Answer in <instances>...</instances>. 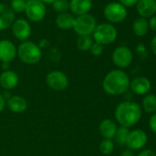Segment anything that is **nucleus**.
<instances>
[{
    "instance_id": "1",
    "label": "nucleus",
    "mask_w": 156,
    "mask_h": 156,
    "mask_svg": "<svg viewBox=\"0 0 156 156\" xmlns=\"http://www.w3.org/2000/svg\"><path fill=\"white\" fill-rule=\"evenodd\" d=\"M129 77L121 69H115L108 72L102 81L103 90L111 96H119L129 89Z\"/></svg>"
},
{
    "instance_id": "2",
    "label": "nucleus",
    "mask_w": 156,
    "mask_h": 156,
    "mask_svg": "<svg viewBox=\"0 0 156 156\" xmlns=\"http://www.w3.org/2000/svg\"><path fill=\"white\" fill-rule=\"evenodd\" d=\"M115 119L117 122L126 128L136 125L142 115L141 108L133 101H123L119 103L115 109Z\"/></svg>"
},
{
    "instance_id": "3",
    "label": "nucleus",
    "mask_w": 156,
    "mask_h": 156,
    "mask_svg": "<svg viewBox=\"0 0 156 156\" xmlns=\"http://www.w3.org/2000/svg\"><path fill=\"white\" fill-rule=\"evenodd\" d=\"M17 55L26 64H35L42 57L41 47L33 41H25L17 49Z\"/></svg>"
},
{
    "instance_id": "4",
    "label": "nucleus",
    "mask_w": 156,
    "mask_h": 156,
    "mask_svg": "<svg viewBox=\"0 0 156 156\" xmlns=\"http://www.w3.org/2000/svg\"><path fill=\"white\" fill-rule=\"evenodd\" d=\"M118 31L116 28L108 23L98 25L93 32V39L96 42L104 45H108L114 42L117 39Z\"/></svg>"
},
{
    "instance_id": "5",
    "label": "nucleus",
    "mask_w": 156,
    "mask_h": 156,
    "mask_svg": "<svg viewBox=\"0 0 156 156\" xmlns=\"http://www.w3.org/2000/svg\"><path fill=\"white\" fill-rule=\"evenodd\" d=\"M96 19L90 14L78 16L74 20L73 30L78 36H90L97 27Z\"/></svg>"
},
{
    "instance_id": "6",
    "label": "nucleus",
    "mask_w": 156,
    "mask_h": 156,
    "mask_svg": "<svg viewBox=\"0 0 156 156\" xmlns=\"http://www.w3.org/2000/svg\"><path fill=\"white\" fill-rule=\"evenodd\" d=\"M46 84L51 89L62 92L67 89L69 80L64 73L61 71H51L46 76Z\"/></svg>"
},
{
    "instance_id": "7",
    "label": "nucleus",
    "mask_w": 156,
    "mask_h": 156,
    "mask_svg": "<svg viewBox=\"0 0 156 156\" xmlns=\"http://www.w3.org/2000/svg\"><path fill=\"white\" fill-rule=\"evenodd\" d=\"M105 18L111 23H120L127 17L126 8L118 2H111L104 9Z\"/></svg>"
},
{
    "instance_id": "8",
    "label": "nucleus",
    "mask_w": 156,
    "mask_h": 156,
    "mask_svg": "<svg viewBox=\"0 0 156 156\" xmlns=\"http://www.w3.org/2000/svg\"><path fill=\"white\" fill-rule=\"evenodd\" d=\"M25 13L29 20L33 22H39L44 19L46 8L41 0H29L26 3Z\"/></svg>"
},
{
    "instance_id": "9",
    "label": "nucleus",
    "mask_w": 156,
    "mask_h": 156,
    "mask_svg": "<svg viewBox=\"0 0 156 156\" xmlns=\"http://www.w3.org/2000/svg\"><path fill=\"white\" fill-rule=\"evenodd\" d=\"M132 60V52L126 46H119L116 48L112 53V62L119 69H124L129 66Z\"/></svg>"
},
{
    "instance_id": "10",
    "label": "nucleus",
    "mask_w": 156,
    "mask_h": 156,
    "mask_svg": "<svg viewBox=\"0 0 156 156\" xmlns=\"http://www.w3.org/2000/svg\"><path fill=\"white\" fill-rule=\"evenodd\" d=\"M147 140H148V136L145 133V131L137 129L129 131V134L126 141V146L127 149H129L133 151H140L146 145Z\"/></svg>"
},
{
    "instance_id": "11",
    "label": "nucleus",
    "mask_w": 156,
    "mask_h": 156,
    "mask_svg": "<svg viewBox=\"0 0 156 156\" xmlns=\"http://www.w3.org/2000/svg\"><path fill=\"white\" fill-rule=\"evenodd\" d=\"M151 88V83L147 77H135L129 83V89L138 96H146Z\"/></svg>"
},
{
    "instance_id": "12",
    "label": "nucleus",
    "mask_w": 156,
    "mask_h": 156,
    "mask_svg": "<svg viewBox=\"0 0 156 156\" xmlns=\"http://www.w3.org/2000/svg\"><path fill=\"white\" fill-rule=\"evenodd\" d=\"M12 32L18 40L25 41L31 34V27L26 20L19 19L12 24Z\"/></svg>"
},
{
    "instance_id": "13",
    "label": "nucleus",
    "mask_w": 156,
    "mask_h": 156,
    "mask_svg": "<svg viewBox=\"0 0 156 156\" xmlns=\"http://www.w3.org/2000/svg\"><path fill=\"white\" fill-rule=\"evenodd\" d=\"M17 56V48L15 44L9 40L0 41V62H10Z\"/></svg>"
},
{
    "instance_id": "14",
    "label": "nucleus",
    "mask_w": 156,
    "mask_h": 156,
    "mask_svg": "<svg viewBox=\"0 0 156 156\" xmlns=\"http://www.w3.org/2000/svg\"><path fill=\"white\" fill-rule=\"evenodd\" d=\"M20 82V77L18 73L12 70L3 71L0 74V87L5 90L10 91L14 89Z\"/></svg>"
},
{
    "instance_id": "15",
    "label": "nucleus",
    "mask_w": 156,
    "mask_h": 156,
    "mask_svg": "<svg viewBox=\"0 0 156 156\" xmlns=\"http://www.w3.org/2000/svg\"><path fill=\"white\" fill-rule=\"evenodd\" d=\"M15 13L9 6L0 3V30H5L15 21Z\"/></svg>"
},
{
    "instance_id": "16",
    "label": "nucleus",
    "mask_w": 156,
    "mask_h": 156,
    "mask_svg": "<svg viewBox=\"0 0 156 156\" xmlns=\"http://www.w3.org/2000/svg\"><path fill=\"white\" fill-rule=\"evenodd\" d=\"M6 105L8 106V108L10 111H12L13 113H16V114L25 112L28 108L27 100L23 97L19 96V95L11 96L6 101Z\"/></svg>"
},
{
    "instance_id": "17",
    "label": "nucleus",
    "mask_w": 156,
    "mask_h": 156,
    "mask_svg": "<svg viewBox=\"0 0 156 156\" xmlns=\"http://www.w3.org/2000/svg\"><path fill=\"white\" fill-rule=\"evenodd\" d=\"M92 8V0H71L69 2L70 10L78 16L87 14Z\"/></svg>"
},
{
    "instance_id": "18",
    "label": "nucleus",
    "mask_w": 156,
    "mask_h": 156,
    "mask_svg": "<svg viewBox=\"0 0 156 156\" xmlns=\"http://www.w3.org/2000/svg\"><path fill=\"white\" fill-rule=\"evenodd\" d=\"M137 11L141 18H150L156 13V0H139Z\"/></svg>"
},
{
    "instance_id": "19",
    "label": "nucleus",
    "mask_w": 156,
    "mask_h": 156,
    "mask_svg": "<svg viewBox=\"0 0 156 156\" xmlns=\"http://www.w3.org/2000/svg\"><path fill=\"white\" fill-rule=\"evenodd\" d=\"M117 129V123L110 119H105L99 124V132L103 139L112 140L116 135Z\"/></svg>"
},
{
    "instance_id": "20",
    "label": "nucleus",
    "mask_w": 156,
    "mask_h": 156,
    "mask_svg": "<svg viewBox=\"0 0 156 156\" xmlns=\"http://www.w3.org/2000/svg\"><path fill=\"white\" fill-rule=\"evenodd\" d=\"M74 18L69 14V13H60L57 18H56V25L59 29L62 30H70L73 28V24H74Z\"/></svg>"
},
{
    "instance_id": "21",
    "label": "nucleus",
    "mask_w": 156,
    "mask_h": 156,
    "mask_svg": "<svg viewBox=\"0 0 156 156\" xmlns=\"http://www.w3.org/2000/svg\"><path fill=\"white\" fill-rule=\"evenodd\" d=\"M132 30H133V32L139 37H142L146 35L149 30L148 21L144 18L137 19L136 20H134L132 24Z\"/></svg>"
},
{
    "instance_id": "22",
    "label": "nucleus",
    "mask_w": 156,
    "mask_h": 156,
    "mask_svg": "<svg viewBox=\"0 0 156 156\" xmlns=\"http://www.w3.org/2000/svg\"><path fill=\"white\" fill-rule=\"evenodd\" d=\"M142 108L149 114L156 112V96L154 94H147L144 96L142 99Z\"/></svg>"
},
{
    "instance_id": "23",
    "label": "nucleus",
    "mask_w": 156,
    "mask_h": 156,
    "mask_svg": "<svg viewBox=\"0 0 156 156\" xmlns=\"http://www.w3.org/2000/svg\"><path fill=\"white\" fill-rule=\"evenodd\" d=\"M93 43V39L90 36H79L76 41L77 48L82 51H90Z\"/></svg>"
},
{
    "instance_id": "24",
    "label": "nucleus",
    "mask_w": 156,
    "mask_h": 156,
    "mask_svg": "<svg viewBox=\"0 0 156 156\" xmlns=\"http://www.w3.org/2000/svg\"><path fill=\"white\" fill-rule=\"evenodd\" d=\"M129 134V128L126 127H118L116 135H115V139H116V142L119 145H126V141L128 139V136Z\"/></svg>"
},
{
    "instance_id": "25",
    "label": "nucleus",
    "mask_w": 156,
    "mask_h": 156,
    "mask_svg": "<svg viewBox=\"0 0 156 156\" xmlns=\"http://www.w3.org/2000/svg\"><path fill=\"white\" fill-rule=\"evenodd\" d=\"M115 144L112 140L103 139L99 143V151L104 155H109L113 152Z\"/></svg>"
},
{
    "instance_id": "26",
    "label": "nucleus",
    "mask_w": 156,
    "mask_h": 156,
    "mask_svg": "<svg viewBox=\"0 0 156 156\" xmlns=\"http://www.w3.org/2000/svg\"><path fill=\"white\" fill-rule=\"evenodd\" d=\"M52 8L56 12L64 13L67 9H69V2L67 0H55L52 3Z\"/></svg>"
},
{
    "instance_id": "27",
    "label": "nucleus",
    "mask_w": 156,
    "mask_h": 156,
    "mask_svg": "<svg viewBox=\"0 0 156 156\" xmlns=\"http://www.w3.org/2000/svg\"><path fill=\"white\" fill-rule=\"evenodd\" d=\"M26 3L27 1H25V0H12L10 4V9L13 10L14 13H22L23 11H25Z\"/></svg>"
},
{
    "instance_id": "28",
    "label": "nucleus",
    "mask_w": 156,
    "mask_h": 156,
    "mask_svg": "<svg viewBox=\"0 0 156 156\" xmlns=\"http://www.w3.org/2000/svg\"><path fill=\"white\" fill-rule=\"evenodd\" d=\"M90 51L94 56H100V55H102V53L104 51V46L102 44L95 41L90 49Z\"/></svg>"
},
{
    "instance_id": "29",
    "label": "nucleus",
    "mask_w": 156,
    "mask_h": 156,
    "mask_svg": "<svg viewBox=\"0 0 156 156\" xmlns=\"http://www.w3.org/2000/svg\"><path fill=\"white\" fill-rule=\"evenodd\" d=\"M149 127L152 132L156 133V112L151 116L149 119Z\"/></svg>"
},
{
    "instance_id": "30",
    "label": "nucleus",
    "mask_w": 156,
    "mask_h": 156,
    "mask_svg": "<svg viewBox=\"0 0 156 156\" xmlns=\"http://www.w3.org/2000/svg\"><path fill=\"white\" fill-rule=\"evenodd\" d=\"M136 51H137V53L139 54V56H140V57H142V58L147 56V50H146L145 46H144L142 43H140V44L137 46Z\"/></svg>"
},
{
    "instance_id": "31",
    "label": "nucleus",
    "mask_w": 156,
    "mask_h": 156,
    "mask_svg": "<svg viewBox=\"0 0 156 156\" xmlns=\"http://www.w3.org/2000/svg\"><path fill=\"white\" fill-rule=\"evenodd\" d=\"M139 0H119V3L126 7H133L134 5H137Z\"/></svg>"
},
{
    "instance_id": "32",
    "label": "nucleus",
    "mask_w": 156,
    "mask_h": 156,
    "mask_svg": "<svg viewBox=\"0 0 156 156\" xmlns=\"http://www.w3.org/2000/svg\"><path fill=\"white\" fill-rule=\"evenodd\" d=\"M137 156H156V152L150 149H144Z\"/></svg>"
},
{
    "instance_id": "33",
    "label": "nucleus",
    "mask_w": 156,
    "mask_h": 156,
    "mask_svg": "<svg viewBox=\"0 0 156 156\" xmlns=\"http://www.w3.org/2000/svg\"><path fill=\"white\" fill-rule=\"evenodd\" d=\"M148 24H149V28L151 30L156 32V17H151V19L150 20Z\"/></svg>"
},
{
    "instance_id": "34",
    "label": "nucleus",
    "mask_w": 156,
    "mask_h": 156,
    "mask_svg": "<svg viewBox=\"0 0 156 156\" xmlns=\"http://www.w3.org/2000/svg\"><path fill=\"white\" fill-rule=\"evenodd\" d=\"M120 156H135V154H134V151H131L129 149H125L120 153Z\"/></svg>"
},
{
    "instance_id": "35",
    "label": "nucleus",
    "mask_w": 156,
    "mask_h": 156,
    "mask_svg": "<svg viewBox=\"0 0 156 156\" xmlns=\"http://www.w3.org/2000/svg\"><path fill=\"white\" fill-rule=\"evenodd\" d=\"M6 107V100L3 98L2 94H0V113H1Z\"/></svg>"
},
{
    "instance_id": "36",
    "label": "nucleus",
    "mask_w": 156,
    "mask_h": 156,
    "mask_svg": "<svg viewBox=\"0 0 156 156\" xmlns=\"http://www.w3.org/2000/svg\"><path fill=\"white\" fill-rule=\"evenodd\" d=\"M151 51L156 55V36H154L151 41Z\"/></svg>"
},
{
    "instance_id": "37",
    "label": "nucleus",
    "mask_w": 156,
    "mask_h": 156,
    "mask_svg": "<svg viewBox=\"0 0 156 156\" xmlns=\"http://www.w3.org/2000/svg\"><path fill=\"white\" fill-rule=\"evenodd\" d=\"M2 69L4 71L9 70V62H2Z\"/></svg>"
},
{
    "instance_id": "38",
    "label": "nucleus",
    "mask_w": 156,
    "mask_h": 156,
    "mask_svg": "<svg viewBox=\"0 0 156 156\" xmlns=\"http://www.w3.org/2000/svg\"><path fill=\"white\" fill-rule=\"evenodd\" d=\"M41 1L44 4V3H46V4H52L55 0H41Z\"/></svg>"
},
{
    "instance_id": "39",
    "label": "nucleus",
    "mask_w": 156,
    "mask_h": 156,
    "mask_svg": "<svg viewBox=\"0 0 156 156\" xmlns=\"http://www.w3.org/2000/svg\"><path fill=\"white\" fill-rule=\"evenodd\" d=\"M25 1H29V0H25Z\"/></svg>"
}]
</instances>
